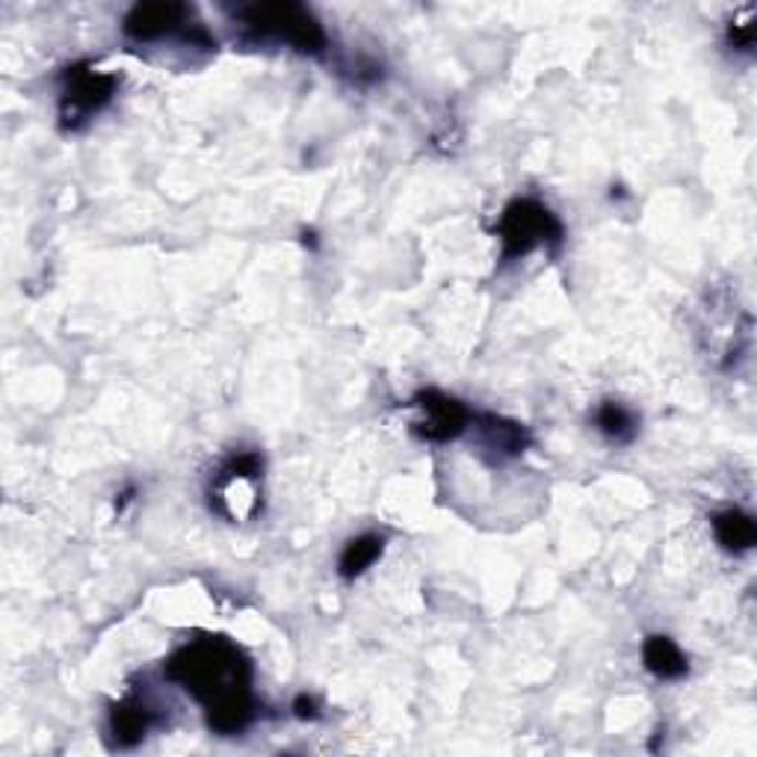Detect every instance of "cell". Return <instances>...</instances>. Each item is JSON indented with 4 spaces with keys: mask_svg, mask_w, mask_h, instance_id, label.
I'll list each match as a JSON object with an SVG mask.
<instances>
[{
    "mask_svg": "<svg viewBox=\"0 0 757 757\" xmlns=\"http://www.w3.org/2000/svg\"><path fill=\"white\" fill-rule=\"evenodd\" d=\"M115 96V77L92 71L89 66L68 68L66 89H63V107H59V119L63 125L75 127L101 107H107Z\"/></svg>",
    "mask_w": 757,
    "mask_h": 757,
    "instance_id": "277c9868",
    "label": "cell"
},
{
    "mask_svg": "<svg viewBox=\"0 0 757 757\" xmlns=\"http://www.w3.org/2000/svg\"><path fill=\"white\" fill-rule=\"evenodd\" d=\"M752 38H755V24H752V19L734 21V24H731V42H734V48L752 51Z\"/></svg>",
    "mask_w": 757,
    "mask_h": 757,
    "instance_id": "4fadbf2b",
    "label": "cell"
},
{
    "mask_svg": "<svg viewBox=\"0 0 757 757\" xmlns=\"http://www.w3.org/2000/svg\"><path fill=\"white\" fill-rule=\"evenodd\" d=\"M166 675L202 701L216 734H241L255 720L252 666L229 639L211 636L187 645L169 660Z\"/></svg>",
    "mask_w": 757,
    "mask_h": 757,
    "instance_id": "6da1fadb",
    "label": "cell"
},
{
    "mask_svg": "<svg viewBox=\"0 0 757 757\" xmlns=\"http://www.w3.org/2000/svg\"><path fill=\"white\" fill-rule=\"evenodd\" d=\"M500 241H503V258H524L542 243L563 241V225L545 204L533 199H515L500 216Z\"/></svg>",
    "mask_w": 757,
    "mask_h": 757,
    "instance_id": "7a4b0ae2",
    "label": "cell"
},
{
    "mask_svg": "<svg viewBox=\"0 0 757 757\" xmlns=\"http://www.w3.org/2000/svg\"><path fill=\"white\" fill-rule=\"evenodd\" d=\"M187 10L181 3H140L127 12L125 33L134 42H154L183 27Z\"/></svg>",
    "mask_w": 757,
    "mask_h": 757,
    "instance_id": "8992f818",
    "label": "cell"
},
{
    "mask_svg": "<svg viewBox=\"0 0 757 757\" xmlns=\"http://www.w3.org/2000/svg\"><path fill=\"white\" fill-rule=\"evenodd\" d=\"M482 423H486L482 430L489 435L491 450L506 453V456H515V453L524 450V444H527V432H524V426L500 421V418H482Z\"/></svg>",
    "mask_w": 757,
    "mask_h": 757,
    "instance_id": "8fae6325",
    "label": "cell"
},
{
    "mask_svg": "<svg viewBox=\"0 0 757 757\" xmlns=\"http://www.w3.org/2000/svg\"><path fill=\"white\" fill-rule=\"evenodd\" d=\"M382 538L379 536H358L353 538L349 545L344 547V554H341V563H337V568H341V575L346 577V580H353V577L365 575L367 568L374 566L376 559L382 556Z\"/></svg>",
    "mask_w": 757,
    "mask_h": 757,
    "instance_id": "30bf717a",
    "label": "cell"
},
{
    "mask_svg": "<svg viewBox=\"0 0 757 757\" xmlns=\"http://www.w3.org/2000/svg\"><path fill=\"white\" fill-rule=\"evenodd\" d=\"M643 660L645 669L657 675L660 681H675L687 675V657L669 636H648L643 645Z\"/></svg>",
    "mask_w": 757,
    "mask_h": 757,
    "instance_id": "ba28073f",
    "label": "cell"
},
{
    "mask_svg": "<svg viewBox=\"0 0 757 757\" xmlns=\"http://www.w3.org/2000/svg\"><path fill=\"white\" fill-rule=\"evenodd\" d=\"M152 728V710L140 701H122L110 710V731L119 746H136Z\"/></svg>",
    "mask_w": 757,
    "mask_h": 757,
    "instance_id": "52a82bcc",
    "label": "cell"
},
{
    "mask_svg": "<svg viewBox=\"0 0 757 757\" xmlns=\"http://www.w3.org/2000/svg\"><path fill=\"white\" fill-rule=\"evenodd\" d=\"M293 708H297L299 720H316V701L314 699H305V695H302V699H297V704H293Z\"/></svg>",
    "mask_w": 757,
    "mask_h": 757,
    "instance_id": "5bb4252c",
    "label": "cell"
},
{
    "mask_svg": "<svg viewBox=\"0 0 757 757\" xmlns=\"http://www.w3.org/2000/svg\"><path fill=\"white\" fill-rule=\"evenodd\" d=\"M241 19L255 33H267L281 42H288L299 51H320L326 45V33L316 24V19L299 3H258L246 7Z\"/></svg>",
    "mask_w": 757,
    "mask_h": 757,
    "instance_id": "3957f363",
    "label": "cell"
},
{
    "mask_svg": "<svg viewBox=\"0 0 757 757\" xmlns=\"http://www.w3.org/2000/svg\"><path fill=\"white\" fill-rule=\"evenodd\" d=\"M713 530H716L720 545L728 547V550H748L757 542L755 521L746 512H739V509H728V512L713 517Z\"/></svg>",
    "mask_w": 757,
    "mask_h": 757,
    "instance_id": "9c48e42d",
    "label": "cell"
},
{
    "mask_svg": "<svg viewBox=\"0 0 757 757\" xmlns=\"http://www.w3.org/2000/svg\"><path fill=\"white\" fill-rule=\"evenodd\" d=\"M414 405L423 412L421 421L414 423V432L426 442H453L468 430L470 412L447 393L423 391L414 397Z\"/></svg>",
    "mask_w": 757,
    "mask_h": 757,
    "instance_id": "5b68a950",
    "label": "cell"
},
{
    "mask_svg": "<svg viewBox=\"0 0 757 757\" xmlns=\"http://www.w3.org/2000/svg\"><path fill=\"white\" fill-rule=\"evenodd\" d=\"M594 423H598V430L604 432V435H610V438H615V442H627L633 432H636V423H633L631 412L619 403L601 405L598 414H594Z\"/></svg>",
    "mask_w": 757,
    "mask_h": 757,
    "instance_id": "7c38bea8",
    "label": "cell"
}]
</instances>
